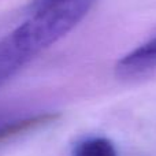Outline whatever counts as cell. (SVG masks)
I'll return each instance as SVG.
<instances>
[{
    "mask_svg": "<svg viewBox=\"0 0 156 156\" xmlns=\"http://www.w3.org/2000/svg\"><path fill=\"white\" fill-rule=\"evenodd\" d=\"M90 5L92 0H70L32 11L10 34L30 60L70 33L88 15Z\"/></svg>",
    "mask_w": 156,
    "mask_h": 156,
    "instance_id": "cell-1",
    "label": "cell"
},
{
    "mask_svg": "<svg viewBox=\"0 0 156 156\" xmlns=\"http://www.w3.org/2000/svg\"><path fill=\"white\" fill-rule=\"evenodd\" d=\"M156 67V32L137 48L123 55L116 65V70L125 76L143 73Z\"/></svg>",
    "mask_w": 156,
    "mask_h": 156,
    "instance_id": "cell-2",
    "label": "cell"
},
{
    "mask_svg": "<svg viewBox=\"0 0 156 156\" xmlns=\"http://www.w3.org/2000/svg\"><path fill=\"white\" fill-rule=\"evenodd\" d=\"M73 156H118L114 144L104 137H92L76 145Z\"/></svg>",
    "mask_w": 156,
    "mask_h": 156,
    "instance_id": "cell-3",
    "label": "cell"
},
{
    "mask_svg": "<svg viewBox=\"0 0 156 156\" xmlns=\"http://www.w3.org/2000/svg\"><path fill=\"white\" fill-rule=\"evenodd\" d=\"M65 2H70V0H33L30 3V10L36 11V10H40V8H45V7H49V5L59 4V3H65Z\"/></svg>",
    "mask_w": 156,
    "mask_h": 156,
    "instance_id": "cell-4",
    "label": "cell"
}]
</instances>
